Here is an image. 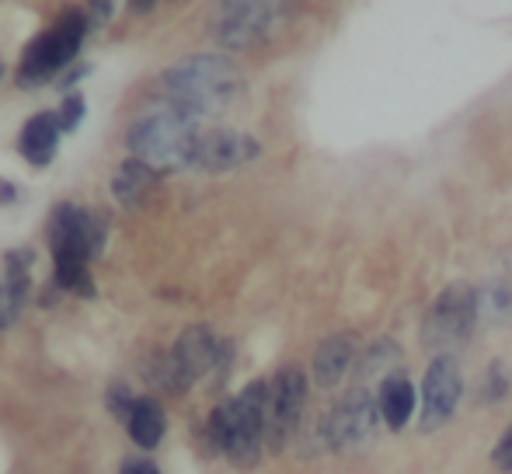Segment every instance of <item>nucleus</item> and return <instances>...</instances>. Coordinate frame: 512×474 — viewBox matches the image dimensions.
I'll list each match as a JSON object with an SVG mask.
<instances>
[{
	"instance_id": "1",
	"label": "nucleus",
	"mask_w": 512,
	"mask_h": 474,
	"mask_svg": "<svg viewBox=\"0 0 512 474\" xmlns=\"http://www.w3.org/2000/svg\"><path fill=\"white\" fill-rule=\"evenodd\" d=\"M164 102L192 119H213L244 95V74L223 53H192L161 74Z\"/></svg>"
},
{
	"instance_id": "2",
	"label": "nucleus",
	"mask_w": 512,
	"mask_h": 474,
	"mask_svg": "<svg viewBox=\"0 0 512 474\" xmlns=\"http://www.w3.org/2000/svg\"><path fill=\"white\" fill-rule=\"evenodd\" d=\"M203 140L199 119L185 116L182 109L161 102L140 112L126 129V147L136 161L150 164L154 171H185L196 168V150Z\"/></svg>"
},
{
	"instance_id": "3",
	"label": "nucleus",
	"mask_w": 512,
	"mask_h": 474,
	"mask_svg": "<svg viewBox=\"0 0 512 474\" xmlns=\"http://www.w3.org/2000/svg\"><path fill=\"white\" fill-rule=\"evenodd\" d=\"M265 398L269 380H251L241 394L220 401L206 419V440L237 468H255L265 450Z\"/></svg>"
},
{
	"instance_id": "4",
	"label": "nucleus",
	"mask_w": 512,
	"mask_h": 474,
	"mask_svg": "<svg viewBox=\"0 0 512 474\" xmlns=\"http://www.w3.org/2000/svg\"><path fill=\"white\" fill-rule=\"evenodd\" d=\"M88 32H91V21H88V11H84V7L63 11L53 25L42 28V32L25 46L21 63H18V74H14L18 88L35 91V88H46V84L60 81L56 74L67 70L70 63L77 60Z\"/></svg>"
},
{
	"instance_id": "5",
	"label": "nucleus",
	"mask_w": 512,
	"mask_h": 474,
	"mask_svg": "<svg viewBox=\"0 0 512 474\" xmlns=\"http://www.w3.org/2000/svg\"><path fill=\"white\" fill-rule=\"evenodd\" d=\"M53 265H91L105 251L108 220L77 203H56L46 220Z\"/></svg>"
},
{
	"instance_id": "6",
	"label": "nucleus",
	"mask_w": 512,
	"mask_h": 474,
	"mask_svg": "<svg viewBox=\"0 0 512 474\" xmlns=\"http://www.w3.org/2000/svg\"><path fill=\"white\" fill-rule=\"evenodd\" d=\"M478 314H481V293L471 283L443 286V293L429 307L422 342L436 356H450V349H457L460 342L471 339L474 325H478Z\"/></svg>"
},
{
	"instance_id": "7",
	"label": "nucleus",
	"mask_w": 512,
	"mask_h": 474,
	"mask_svg": "<svg viewBox=\"0 0 512 474\" xmlns=\"http://www.w3.org/2000/svg\"><path fill=\"white\" fill-rule=\"evenodd\" d=\"M283 4H265V0H234V4H220L213 11V39L223 49H255L276 35L283 25Z\"/></svg>"
},
{
	"instance_id": "8",
	"label": "nucleus",
	"mask_w": 512,
	"mask_h": 474,
	"mask_svg": "<svg viewBox=\"0 0 512 474\" xmlns=\"http://www.w3.org/2000/svg\"><path fill=\"white\" fill-rule=\"evenodd\" d=\"M307 405V373L297 363L279 366L269 377V398H265V447L283 454L286 443L297 436Z\"/></svg>"
},
{
	"instance_id": "9",
	"label": "nucleus",
	"mask_w": 512,
	"mask_h": 474,
	"mask_svg": "<svg viewBox=\"0 0 512 474\" xmlns=\"http://www.w3.org/2000/svg\"><path fill=\"white\" fill-rule=\"evenodd\" d=\"M171 359V380H175V394L189 391L196 380L220 373L223 363L230 359V346L213 332L209 325H189L178 342L168 349Z\"/></svg>"
},
{
	"instance_id": "10",
	"label": "nucleus",
	"mask_w": 512,
	"mask_h": 474,
	"mask_svg": "<svg viewBox=\"0 0 512 474\" xmlns=\"http://www.w3.org/2000/svg\"><path fill=\"white\" fill-rule=\"evenodd\" d=\"M464 394V373H460L457 359L453 356H432L429 370L422 380V408H418V426L422 433L446 426L453 419Z\"/></svg>"
},
{
	"instance_id": "11",
	"label": "nucleus",
	"mask_w": 512,
	"mask_h": 474,
	"mask_svg": "<svg viewBox=\"0 0 512 474\" xmlns=\"http://www.w3.org/2000/svg\"><path fill=\"white\" fill-rule=\"evenodd\" d=\"M377 419H380V405L370 391L356 387L349 391L342 401L331 405V412L324 415V443L335 450H349L356 443L370 440L373 429H377Z\"/></svg>"
},
{
	"instance_id": "12",
	"label": "nucleus",
	"mask_w": 512,
	"mask_h": 474,
	"mask_svg": "<svg viewBox=\"0 0 512 474\" xmlns=\"http://www.w3.org/2000/svg\"><path fill=\"white\" fill-rule=\"evenodd\" d=\"M255 157H262V143L255 136L234 126H216L203 129V140H199L196 150V168L206 171V175H227V171L251 164Z\"/></svg>"
},
{
	"instance_id": "13",
	"label": "nucleus",
	"mask_w": 512,
	"mask_h": 474,
	"mask_svg": "<svg viewBox=\"0 0 512 474\" xmlns=\"http://www.w3.org/2000/svg\"><path fill=\"white\" fill-rule=\"evenodd\" d=\"M157 182H161V171H154L150 164L129 157V161H122L119 171H115L112 196H115V203H119L122 210L140 213V210H147L150 196L157 192Z\"/></svg>"
},
{
	"instance_id": "14",
	"label": "nucleus",
	"mask_w": 512,
	"mask_h": 474,
	"mask_svg": "<svg viewBox=\"0 0 512 474\" xmlns=\"http://www.w3.org/2000/svg\"><path fill=\"white\" fill-rule=\"evenodd\" d=\"M60 122H56V112H35L28 116V122L21 126V136H18V150L32 168H46L53 164L56 150H60Z\"/></svg>"
},
{
	"instance_id": "15",
	"label": "nucleus",
	"mask_w": 512,
	"mask_h": 474,
	"mask_svg": "<svg viewBox=\"0 0 512 474\" xmlns=\"http://www.w3.org/2000/svg\"><path fill=\"white\" fill-rule=\"evenodd\" d=\"M359 356L356 346V335H328L321 346L314 349V363H310V373H314V384L317 387H335L345 373L352 370Z\"/></svg>"
},
{
	"instance_id": "16",
	"label": "nucleus",
	"mask_w": 512,
	"mask_h": 474,
	"mask_svg": "<svg viewBox=\"0 0 512 474\" xmlns=\"http://www.w3.org/2000/svg\"><path fill=\"white\" fill-rule=\"evenodd\" d=\"M377 405H380V419L387 422L391 433H401V429L411 422V415L418 412V394L415 384L401 373H387L384 384H380L377 394Z\"/></svg>"
},
{
	"instance_id": "17",
	"label": "nucleus",
	"mask_w": 512,
	"mask_h": 474,
	"mask_svg": "<svg viewBox=\"0 0 512 474\" xmlns=\"http://www.w3.org/2000/svg\"><path fill=\"white\" fill-rule=\"evenodd\" d=\"M126 429L140 450H157L164 433H168V412H164V405L157 398L140 394V398L133 401V408H129Z\"/></svg>"
},
{
	"instance_id": "18",
	"label": "nucleus",
	"mask_w": 512,
	"mask_h": 474,
	"mask_svg": "<svg viewBox=\"0 0 512 474\" xmlns=\"http://www.w3.org/2000/svg\"><path fill=\"white\" fill-rule=\"evenodd\" d=\"M32 265H35L32 248H14L4 255V283L21 304H25L28 293H32Z\"/></svg>"
},
{
	"instance_id": "19",
	"label": "nucleus",
	"mask_w": 512,
	"mask_h": 474,
	"mask_svg": "<svg viewBox=\"0 0 512 474\" xmlns=\"http://www.w3.org/2000/svg\"><path fill=\"white\" fill-rule=\"evenodd\" d=\"M84 119H88V102H84V95H74V91H70V95L60 102V109H56V122H60L63 133H77Z\"/></svg>"
},
{
	"instance_id": "20",
	"label": "nucleus",
	"mask_w": 512,
	"mask_h": 474,
	"mask_svg": "<svg viewBox=\"0 0 512 474\" xmlns=\"http://www.w3.org/2000/svg\"><path fill=\"white\" fill-rule=\"evenodd\" d=\"M105 401H108V408H112V415L115 419H122L126 422L129 419V408H133V401H136V394H133V387L129 384H112L108 387V394H105Z\"/></svg>"
},
{
	"instance_id": "21",
	"label": "nucleus",
	"mask_w": 512,
	"mask_h": 474,
	"mask_svg": "<svg viewBox=\"0 0 512 474\" xmlns=\"http://www.w3.org/2000/svg\"><path fill=\"white\" fill-rule=\"evenodd\" d=\"M21 300L14 297L11 290H7V283L4 279H0V332H7V328L14 325V321H18V314H21Z\"/></svg>"
},
{
	"instance_id": "22",
	"label": "nucleus",
	"mask_w": 512,
	"mask_h": 474,
	"mask_svg": "<svg viewBox=\"0 0 512 474\" xmlns=\"http://www.w3.org/2000/svg\"><path fill=\"white\" fill-rule=\"evenodd\" d=\"M509 394V373L502 363H492V370H488V384H485V401H499Z\"/></svg>"
},
{
	"instance_id": "23",
	"label": "nucleus",
	"mask_w": 512,
	"mask_h": 474,
	"mask_svg": "<svg viewBox=\"0 0 512 474\" xmlns=\"http://www.w3.org/2000/svg\"><path fill=\"white\" fill-rule=\"evenodd\" d=\"M370 353H373V359H366V370L363 373H377L380 363H394V359L401 356V349L394 346V342H377Z\"/></svg>"
},
{
	"instance_id": "24",
	"label": "nucleus",
	"mask_w": 512,
	"mask_h": 474,
	"mask_svg": "<svg viewBox=\"0 0 512 474\" xmlns=\"http://www.w3.org/2000/svg\"><path fill=\"white\" fill-rule=\"evenodd\" d=\"M492 464L499 471H512V426L502 433V440L495 443V450H492Z\"/></svg>"
},
{
	"instance_id": "25",
	"label": "nucleus",
	"mask_w": 512,
	"mask_h": 474,
	"mask_svg": "<svg viewBox=\"0 0 512 474\" xmlns=\"http://www.w3.org/2000/svg\"><path fill=\"white\" fill-rule=\"evenodd\" d=\"M84 11H88L91 28H98V25H108V21H112L115 4H112V0H105V4H88V7H84Z\"/></svg>"
},
{
	"instance_id": "26",
	"label": "nucleus",
	"mask_w": 512,
	"mask_h": 474,
	"mask_svg": "<svg viewBox=\"0 0 512 474\" xmlns=\"http://www.w3.org/2000/svg\"><path fill=\"white\" fill-rule=\"evenodd\" d=\"M119 474H161V471H157V464L147 461V457H129Z\"/></svg>"
},
{
	"instance_id": "27",
	"label": "nucleus",
	"mask_w": 512,
	"mask_h": 474,
	"mask_svg": "<svg viewBox=\"0 0 512 474\" xmlns=\"http://www.w3.org/2000/svg\"><path fill=\"white\" fill-rule=\"evenodd\" d=\"M88 74H91V63H77V67H70V70H67V77H60L56 84H60L63 91H70L74 84H81Z\"/></svg>"
},
{
	"instance_id": "28",
	"label": "nucleus",
	"mask_w": 512,
	"mask_h": 474,
	"mask_svg": "<svg viewBox=\"0 0 512 474\" xmlns=\"http://www.w3.org/2000/svg\"><path fill=\"white\" fill-rule=\"evenodd\" d=\"M18 199V189H14L7 178H0V206H7V203H14Z\"/></svg>"
},
{
	"instance_id": "29",
	"label": "nucleus",
	"mask_w": 512,
	"mask_h": 474,
	"mask_svg": "<svg viewBox=\"0 0 512 474\" xmlns=\"http://www.w3.org/2000/svg\"><path fill=\"white\" fill-rule=\"evenodd\" d=\"M0 77H4V63H0Z\"/></svg>"
}]
</instances>
